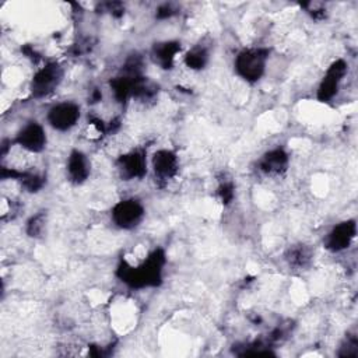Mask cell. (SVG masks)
<instances>
[{
	"instance_id": "9c48e42d",
	"label": "cell",
	"mask_w": 358,
	"mask_h": 358,
	"mask_svg": "<svg viewBox=\"0 0 358 358\" xmlns=\"http://www.w3.org/2000/svg\"><path fill=\"white\" fill-rule=\"evenodd\" d=\"M119 175L124 180L143 179L147 175V154L141 148L130 150L116 159Z\"/></svg>"
},
{
	"instance_id": "7a4b0ae2",
	"label": "cell",
	"mask_w": 358,
	"mask_h": 358,
	"mask_svg": "<svg viewBox=\"0 0 358 358\" xmlns=\"http://www.w3.org/2000/svg\"><path fill=\"white\" fill-rule=\"evenodd\" d=\"M270 50L262 46L241 49L234 59V69L239 78L248 84H256L266 73Z\"/></svg>"
},
{
	"instance_id": "8992f818",
	"label": "cell",
	"mask_w": 358,
	"mask_h": 358,
	"mask_svg": "<svg viewBox=\"0 0 358 358\" xmlns=\"http://www.w3.org/2000/svg\"><path fill=\"white\" fill-rule=\"evenodd\" d=\"M347 73H348V63L344 59L340 57L331 62L319 83V87L316 91L317 101L330 102L337 95L340 85L345 78Z\"/></svg>"
},
{
	"instance_id": "e0dca14e",
	"label": "cell",
	"mask_w": 358,
	"mask_h": 358,
	"mask_svg": "<svg viewBox=\"0 0 358 358\" xmlns=\"http://www.w3.org/2000/svg\"><path fill=\"white\" fill-rule=\"evenodd\" d=\"M46 222H48V218H46V213L45 211H39L34 215H31L25 224V232L28 236L31 238H41L45 232V228H46Z\"/></svg>"
},
{
	"instance_id": "4fadbf2b",
	"label": "cell",
	"mask_w": 358,
	"mask_h": 358,
	"mask_svg": "<svg viewBox=\"0 0 358 358\" xmlns=\"http://www.w3.org/2000/svg\"><path fill=\"white\" fill-rule=\"evenodd\" d=\"M182 46L179 41H159L155 42L151 48L152 62L162 70H171L175 64L176 56L180 52Z\"/></svg>"
},
{
	"instance_id": "44dd1931",
	"label": "cell",
	"mask_w": 358,
	"mask_h": 358,
	"mask_svg": "<svg viewBox=\"0 0 358 358\" xmlns=\"http://www.w3.org/2000/svg\"><path fill=\"white\" fill-rule=\"evenodd\" d=\"M357 354H358V340L355 336H348L345 343L343 344L338 355L340 357H357Z\"/></svg>"
},
{
	"instance_id": "d6986e66",
	"label": "cell",
	"mask_w": 358,
	"mask_h": 358,
	"mask_svg": "<svg viewBox=\"0 0 358 358\" xmlns=\"http://www.w3.org/2000/svg\"><path fill=\"white\" fill-rule=\"evenodd\" d=\"M217 196H218L220 201L224 206L231 204L234 197H235V185H234V182H231V180L220 182V185L217 187Z\"/></svg>"
},
{
	"instance_id": "2e32d148",
	"label": "cell",
	"mask_w": 358,
	"mask_h": 358,
	"mask_svg": "<svg viewBox=\"0 0 358 358\" xmlns=\"http://www.w3.org/2000/svg\"><path fill=\"white\" fill-rule=\"evenodd\" d=\"M183 62L186 64V67H189L190 70L194 71H200L203 70L208 62H210V50L207 46L197 43L194 46H192L183 56Z\"/></svg>"
},
{
	"instance_id": "7402d4cb",
	"label": "cell",
	"mask_w": 358,
	"mask_h": 358,
	"mask_svg": "<svg viewBox=\"0 0 358 358\" xmlns=\"http://www.w3.org/2000/svg\"><path fill=\"white\" fill-rule=\"evenodd\" d=\"M173 14H176V8H175L172 4H168V3L159 6V7L157 8V13H155V15H157L158 18H169V17H172Z\"/></svg>"
},
{
	"instance_id": "277c9868",
	"label": "cell",
	"mask_w": 358,
	"mask_h": 358,
	"mask_svg": "<svg viewBox=\"0 0 358 358\" xmlns=\"http://www.w3.org/2000/svg\"><path fill=\"white\" fill-rule=\"evenodd\" d=\"M145 215L143 203L134 197H127L116 201L110 210L112 222L123 231H131L137 228Z\"/></svg>"
},
{
	"instance_id": "52a82bcc",
	"label": "cell",
	"mask_w": 358,
	"mask_h": 358,
	"mask_svg": "<svg viewBox=\"0 0 358 358\" xmlns=\"http://www.w3.org/2000/svg\"><path fill=\"white\" fill-rule=\"evenodd\" d=\"M14 144L29 154H39L46 148L48 136L45 127L36 122H27L15 134Z\"/></svg>"
},
{
	"instance_id": "9a60e30c",
	"label": "cell",
	"mask_w": 358,
	"mask_h": 358,
	"mask_svg": "<svg viewBox=\"0 0 358 358\" xmlns=\"http://www.w3.org/2000/svg\"><path fill=\"white\" fill-rule=\"evenodd\" d=\"M312 257V249L305 243H295L289 246L285 252V262L289 267H294L296 270L306 268L310 264Z\"/></svg>"
},
{
	"instance_id": "ba28073f",
	"label": "cell",
	"mask_w": 358,
	"mask_h": 358,
	"mask_svg": "<svg viewBox=\"0 0 358 358\" xmlns=\"http://www.w3.org/2000/svg\"><path fill=\"white\" fill-rule=\"evenodd\" d=\"M357 236L355 220H344L334 224L324 235L323 245L331 253H340L347 250Z\"/></svg>"
},
{
	"instance_id": "30bf717a",
	"label": "cell",
	"mask_w": 358,
	"mask_h": 358,
	"mask_svg": "<svg viewBox=\"0 0 358 358\" xmlns=\"http://www.w3.org/2000/svg\"><path fill=\"white\" fill-rule=\"evenodd\" d=\"M151 169L155 180L161 183L172 180L179 172V158L176 152L168 148L157 150L151 157Z\"/></svg>"
},
{
	"instance_id": "3957f363",
	"label": "cell",
	"mask_w": 358,
	"mask_h": 358,
	"mask_svg": "<svg viewBox=\"0 0 358 358\" xmlns=\"http://www.w3.org/2000/svg\"><path fill=\"white\" fill-rule=\"evenodd\" d=\"M63 74H64L63 67L59 63L56 62L45 63L42 67H39L34 73L31 78L29 91L32 96L36 99H41L55 92L63 80Z\"/></svg>"
},
{
	"instance_id": "5bb4252c",
	"label": "cell",
	"mask_w": 358,
	"mask_h": 358,
	"mask_svg": "<svg viewBox=\"0 0 358 358\" xmlns=\"http://www.w3.org/2000/svg\"><path fill=\"white\" fill-rule=\"evenodd\" d=\"M143 74L140 76H131V74H126V73H122L117 74L116 77L110 78L109 81V88H110V92L115 98L116 102L119 103H126L129 99L133 98V90H134V84L137 81L138 77H141Z\"/></svg>"
},
{
	"instance_id": "7c38bea8",
	"label": "cell",
	"mask_w": 358,
	"mask_h": 358,
	"mask_svg": "<svg viewBox=\"0 0 358 358\" xmlns=\"http://www.w3.org/2000/svg\"><path fill=\"white\" fill-rule=\"evenodd\" d=\"M91 173V162L81 150H71L66 159V175L70 183L83 185Z\"/></svg>"
},
{
	"instance_id": "ffe728a7",
	"label": "cell",
	"mask_w": 358,
	"mask_h": 358,
	"mask_svg": "<svg viewBox=\"0 0 358 358\" xmlns=\"http://www.w3.org/2000/svg\"><path fill=\"white\" fill-rule=\"evenodd\" d=\"M301 7L305 8V11L313 18V20H323L326 18V8L322 3L316 1H309V3H302Z\"/></svg>"
},
{
	"instance_id": "6da1fadb",
	"label": "cell",
	"mask_w": 358,
	"mask_h": 358,
	"mask_svg": "<svg viewBox=\"0 0 358 358\" xmlns=\"http://www.w3.org/2000/svg\"><path fill=\"white\" fill-rule=\"evenodd\" d=\"M165 264V250L162 248H155L137 264H131L126 259H122L116 267L115 274L124 285L131 289L154 288L162 282Z\"/></svg>"
},
{
	"instance_id": "5b68a950",
	"label": "cell",
	"mask_w": 358,
	"mask_h": 358,
	"mask_svg": "<svg viewBox=\"0 0 358 358\" xmlns=\"http://www.w3.org/2000/svg\"><path fill=\"white\" fill-rule=\"evenodd\" d=\"M81 117V108L73 101L53 103L46 112L48 124L56 131H69L77 126Z\"/></svg>"
},
{
	"instance_id": "ac0fdd59",
	"label": "cell",
	"mask_w": 358,
	"mask_h": 358,
	"mask_svg": "<svg viewBox=\"0 0 358 358\" xmlns=\"http://www.w3.org/2000/svg\"><path fill=\"white\" fill-rule=\"evenodd\" d=\"M21 183V186L29 192V193H36L39 192L43 186H45V176L38 173V172H34V171H24L22 176L18 180Z\"/></svg>"
},
{
	"instance_id": "8fae6325",
	"label": "cell",
	"mask_w": 358,
	"mask_h": 358,
	"mask_svg": "<svg viewBox=\"0 0 358 358\" xmlns=\"http://www.w3.org/2000/svg\"><path fill=\"white\" fill-rule=\"evenodd\" d=\"M288 165H289L288 152L281 147H275L266 151L257 161V169L263 175L271 176V178L282 176L287 172Z\"/></svg>"
}]
</instances>
